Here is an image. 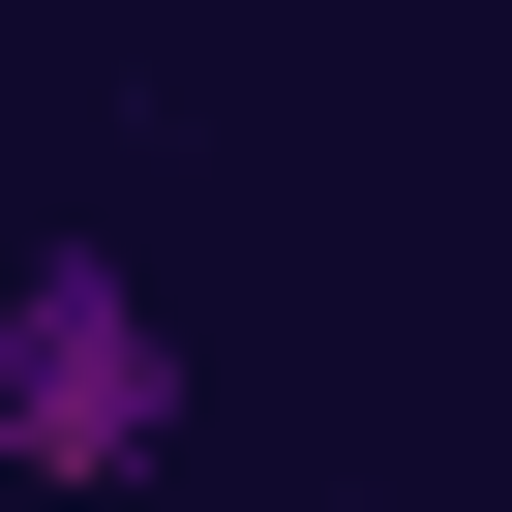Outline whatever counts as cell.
<instances>
[{
  "label": "cell",
  "instance_id": "6da1fadb",
  "mask_svg": "<svg viewBox=\"0 0 512 512\" xmlns=\"http://www.w3.org/2000/svg\"><path fill=\"white\" fill-rule=\"evenodd\" d=\"M181 422H211L181 302L121 272V241H31V272H0V482H61V512H121V482H151Z\"/></svg>",
  "mask_w": 512,
  "mask_h": 512
}]
</instances>
